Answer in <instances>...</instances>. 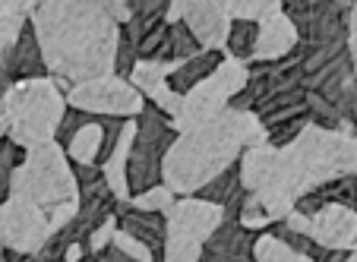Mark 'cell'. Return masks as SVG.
<instances>
[{
	"instance_id": "obj_1",
	"label": "cell",
	"mask_w": 357,
	"mask_h": 262,
	"mask_svg": "<svg viewBox=\"0 0 357 262\" xmlns=\"http://www.w3.org/2000/svg\"><path fill=\"white\" fill-rule=\"evenodd\" d=\"M29 22L63 95L76 82L114 73L121 26L101 0H41Z\"/></svg>"
},
{
	"instance_id": "obj_2",
	"label": "cell",
	"mask_w": 357,
	"mask_h": 262,
	"mask_svg": "<svg viewBox=\"0 0 357 262\" xmlns=\"http://www.w3.org/2000/svg\"><path fill=\"white\" fill-rule=\"evenodd\" d=\"M259 142H269L263 121L253 111H237L228 105L218 117L177 133L165 155L162 183L174 190V196H193L199 187L241 162V155L250 146Z\"/></svg>"
},
{
	"instance_id": "obj_3",
	"label": "cell",
	"mask_w": 357,
	"mask_h": 262,
	"mask_svg": "<svg viewBox=\"0 0 357 262\" xmlns=\"http://www.w3.org/2000/svg\"><path fill=\"white\" fill-rule=\"evenodd\" d=\"M3 111H7V136L16 146H45L57 139L61 121L67 114V95L54 76L20 79L3 95Z\"/></svg>"
},
{
	"instance_id": "obj_4",
	"label": "cell",
	"mask_w": 357,
	"mask_h": 262,
	"mask_svg": "<svg viewBox=\"0 0 357 262\" xmlns=\"http://www.w3.org/2000/svg\"><path fill=\"white\" fill-rule=\"evenodd\" d=\"M10 193L26 196L45 212L63 202H76L79 187H76L73 162L67 158L61 142H45V146L26 148V158L10 177Z\"/></svg>"
},
{
	"instance_id": "obj_5",
	"label": "cell",
	"mask_w": 357,
	"mask_h": 262,
	"mask_svg": "<svg viewBox=\"0 0 357 262\" xmlns=\"http://www.w3.org/2000/svg\"><path fill=\"white\" fill-rule=\"evenodd\" d=\"M174 139L177 130L171 123V117L162 114L155 105H146L139 111V117H136V133H133V146H130V162H127L130 196L162 183V164Z\"/></svg>"
},
{
	"instance_id": "obj_6",
	"label": "cell",
	"mask_w": 357,
	"mask_h": 262,
	"mask_svg": "<svg viewBox=\"0 0 357 262\" xmlns=\"http://www.w3.org/2000/svg\"><path fill=\"white\" fill-rule=\"evenodd\" d=\"M247 79H250V63H241V61H234V57H225V61L218 63L215 73L206 76L202 82H196V86L183 95L181 111H177V117L171 121L174 130L183 133V130L199 127V123L218 117L231 101L243 92Z\"/></svg>"
},
{
	"instance_id": "obj_7",
	"label": "cell",
	"mask_w": 357,
	"mask_h": 262,
	"mask_svg": "<svg viewBox=\"0 0 357 262\" xmlns=\"http://www.w3.org/2000/svg\"><path fill=\"white\" fill-rule=\"evenodd\" d=\"M67 105L76 111H86V114L133 121V117H139V111L146 108V98H142V92L130 79H123V76H117V73H108V76H95V79L70 86Z\"/></svg>"
},
{
	"instance_id": "obj_8",
	"label": "cell",
	"mask_w": 357,
	"mask_h": 262,
	"mask_svg": "<svg viewBox=\"0 0 357 262\" xmlns=\"http://www.w3.org/2000/svg\"><path fill=\"white\" fill-rule=\"evenodd\" d=\"M284 16L294 22L297 38L307 47L348 45V10L335 0H284Z\"/></svg>"
},
{
	"instance_id": "obj_9",
	"label": "cell",
	"mask_w": 357,
	"mask_h": 262,
	"mask_svg": "<svg viewBox=\"0 0 357 262\" xmlns=\"http://www.w3.org/2000/svg\"><path fill=\"white\" fill-rule=\"evenodd\" d=\"M51 222L41 206H35L26 196L10 193L0 202V243L16 253H41L51 240Z\"/></svg>"
},
{
	"instance_id": "obj_10",
	"label": "cell",
	"mask_w": 357,
	"mask_h": 262,
	"mask_svg": "<svg viewBox=\"0 0 357 262\" xmlns=\"http://www.w3.org/2000/svg\"><path fill=\"white\" fill-rule=\"evenodd\" d=\"M121 117H98L92 114L67 142H63V152L73 164H101L114 152L117 139H121V130H123Z\"/></svg>"
},
{
	"instance_id": "obj_11",
	"label": "cell",
	"mask_w": 357,
	"mask_h": 262,
	"mask_svg": "<svg viewBox=\"0 0 357 262\" xmlns=\"http://www.w3.org/2000/svg\"><path fill=\"white\" fill-rule=\"evenodd\" d=\"M165 222H168V234H181L196 243H206L218 231V224L225 222V208L199 199V196H181L165 212Z\"/></svg>"
},
{
	"instance_id": "obj_12",
	"label": "cell",
	"mask_w": 357,
	"mask_h": 262,
	"mask_svg": "<svg viewBox=\"0 0 357 262\" xmlns=\"http://www.w3.org/2000/svg\"><path fill=\"white\" fill-rule=\"evenodd\" d=\"M310 218V228L307 237H313L317 243L329 249H344V253H354L357 249V212L342 202H326L319 206Z\"/></svg>"
},
{
	"instance_id": "obj_13",
	"label": "cell",
	"mask_w": 357,
	"mask_h": 262,
	"mask_svg": "<svg viewBox=\"0 0 357 262\" xmlns=\"http://www.w3.org/2000/svg\"><path fill=\"white\" fill-rule=\"evenodd\" d=\"M257 237V231L241 224L237 212H225V222L206 240L199 262H257V253H253Z\"/></svg>"
},
{
	"instance_id": "obj_14",
	"label": "cell",
	"mask_w": 357,
	"mask_h": 262,
	"mask_svg": "<svg viewBox=\"0 0 357 262\" xmlns=\"http://www.w3.org/2000/svg\"><path fill=\"white\" fill-rule=\"evenodd\" d=\"M183 22L193 32V38L199 41L202 51H222L228 45L231 32V16L225 13V7L218 0H193L190 10L183 13Z\"/></svg>"
},
{
	"instance_id": "obj_15",
	"label": "cell",
	"mask_w": 357,
	"mask_h": 262,
	"mask_svg": "<svg viewBox=\"0 0 357 262\" xmlns=\"http://www.w3.org/2000/svg\"><path fill=\"white\" fill-rule=\"evenodd\" d=\"M117 228L133 234L136 240H142L155 256L165 253V237H168V222H165V212H146V208H136L130 202H117Z\"/></svg>"
},
{
	"instance_id": "obj_16",
	"label": "cell",
	"mask_w": 357,
	"mask_h": 262,
	"mask_svg": "<svg viewBox=\"0 0 357 262\" xmlns=\"http://www.w3.org/2000/svg\"><path fill=\"white\" fill-rule=\"evenodd\" d=\"M301 45L297 38V29L294 22L282 13L269 16V20L259 22V32H257V54H253V63H266V61H282L288 57L294 47Z\"/></svg>"
},
{
	"instance_id": "obj_17",
	"label": "cell",
	"mask_w": 357,
	"mask_h": 262,
	"mask_svg": "<svg viewBox=\"0 0 357 262\" xmlns=\"http://www.w3.org/2000/svg\"><path fill=\"white\" fill-rule=\"evenodd\" d=\"M3 70L10 73V79L20 82V79H41V76H51L47 73V63H45V54H41V45L38 38H35V29L32 22H26V29H22L20 41L13 45V51H10L7 57H3Z\"/></svg>"
},
{
	"instance_id": "obj_18",
	"label": "cell",
	"mask_w": 357,
	"mask_h": 262,
	"mask_svg": "<svg viewBox=\"0 0 357 262\" xmlns=\"http://www.w3.org/2000/svg\"><path fill=\"white\" fill-rule=\"evenodd\" d=\"M133 133H136V117L133 121L123 123L121 130V139H117L114 152L105 158V162L98 164L101 174H105V180H108V187L114 190V196L121 202H130V183H127V162H130V146H133Z\"/></svg>"
},
{
	"instance_id": "obj_19",
	"label": "cell",
	"mask_w": 357,
	"mask_h": 262,
	"mask_svg": "<svg viewBox=\"0 0 357 262\" xmlns=\"http://www.w3.org/2000/svg\"><path fill=\"white\" fill-rule=\"evenodd\" d=\"M222 61H225L222 51H199L196 57H190V61L177 63V67L171 70V73H168V86L174 88L177 95H187L196 82H202L206 76L215 73Z\"/></svg>"
},
{
	"instance_id": "obj_20",
	"label": "cell",
	"mask_w": 357,
	"mask_h": 262,
	"mask_svg": "<svg viewBox=\"0 0 357 262\" xmlns=\"http://www.w3.org/2000/svg\"><path fill=\"white\" fill-rule=\"evenodd\" d=\"M193 196H199V199H206V202H215L225 212H241V202H243V196H247V190H243V183H241V168L231 164L215 180H209L206 187L196 190Z\"/></svg>"
},
{
	"instance_id": "obj_21",
	"label": "cell",
	"mask_w": 357,
	"mask_h": 262,
	"mask_svg": "<svg viewBox=\"0 0 357 262\" xmlns=\"http://www.w3.org/2000/svg\"><path fill=\"white\" fill-rule=\"evenodd\" d=\"M257 32H259V22L231 20L225 57H234V61H241V63H253V54H257Z\"/></svg>"
},
{
	"instance_id": "obj_22",
	"label": "cell",
	"mask_w": 357,
	"mask_h": 262,
	"mask_svg": "<svg viewBox=\"0 0 357 262\" xmlns=\"http://www.w3.org/2000/svg\"><path fill=\"white\" fill-rule=\"evenodd\" d=\"M26 22H29L26 10H20L13 0H0V61L13 51V45L20 41Z\"/></svg>"
},
{
	"instance_id": "obj_23",
	"label": "cell",
	"mask_w": 357,
	"mask_h": 262,
	"mask_svg": "<svg viewBox=\"0 0 357 262\" xmlns=\"http://www.w3.org/2000/svg\"><path fill=\"white\" fill-rule=\"evenodd\" d=\"M225 7V13L231 20H250V22H263L269 16L282 13L284 0H218Z\"/></svg>"
},
{
	"instance_id": "obj_24",
	"label": "cell",
	"mask_w": 357,
	"mask_h": 262,
	"mask_svg": "<svg viewBox=\"0 0 357 262\" xmlns=\"http://www.w3.org/2000/svg\"><path fill=\"white\" fill-rule=\"evenodd\" d=\"M253 253H257V262H310L303 253H297L291 243H284L282 237L272 234V231H266V234L257 237Z\"/></svg>"
},
{
	"instance_id": "obj_25",
	"label": "cell",
	"mask_w": 357,
	"mask_h": 262,
	"mask_svg": "<svg viewBox=\"0 0 357 262\" xmlns=\"http://www.w3.org/2000/svg\"><path fill=\"white\" fill-rule=\"evenodd\" d=\"M26 158V148L16 146L13 139H0V202L10 196V177H13V171L20 168V162Z\"/></svg>"
},
{
	"instance_id": "obj_26",
	"label": "cell",
	"mask_w": 357,
	"mask_h": 262,
	"mask_svg": "<svg viewBox=\"0 0 357 262\" xmlns=\"http://www.w3.org/2000/svg\"><path fill=\"white\" fill-rule=\"evenodd\" d=\"M202 247H206V243H196V240L181 237V234H168L165 237L162 262H199Z\"/></svg>"
},
{
	"instance_id": "obj_27",
	"label": "cell",
	"mask_w": 357,
	"mask_h": 262,
	"mask_svg": "<svg viewBox=\"0 0 357 262\" xmlns=\"http://www.w3.org/2000/svg\"><path fill=\"white\" fill-rule=\"evenodd\" d=\"M174 190H168L165 183H155V187L142 190V193L130 196V206L136 208H146V212H168L171 206H174Z\"/></svg>"
},
{
	"instance_id": "obj_28",
	"label": "cell",
	"mask_w": 357,
	"mask_h": 262,
	"mask_svg": "<svg viewBox=\"0 0 357 262\" xmlns=\"http://www.w3.org/2000/svg\"><path fill=\"white\" fill-rule=\"evenodd\" d=\"M237 218H241V224H243V228H250V231H266V228H272V224H275V222H272V215L266 212V206L253 193L243 196Z\"/></svg>"
},
{
	"instance_id": "obj_29",
	"label": "cell",
	"mask_w": 357,
	"mask_h": 262,
	"mask_svg": "<svg viewBox=\"0 0 357 262\" xmlns=\"http://www.w3.org/2000/svg\"><path fill=\"white\" fill-rule=\"evenodd\" d=\"M168 7H171V0H130L133 20L146 22V26H155V22L168 20Z\"/></svg>"
},
{
	"instance_id": "obj_30",
	"label": "cell",
	"mask_w": 357,
	"mask_h": 262,
	"mask_svg": "<svg viewBox=\"0 0 357 262\" xmlns=\"http://www.w3.org/2000/svg\"><path fill=\"white\" fill-rule=\"evenodd\" d=\"M111 243H114V247H121L123 253H127L130 259H136V262H162V256H155L152 249L146 247V243L136 240L133 234H127V231H121V228H117V234H114V240H111Z\"/></svg>"
},
{
	"instance_id": "obj_31",
	"label": "cell",
	"mask_w": 357,
	"mask_h": 262,
	"mask_svg": "<svg viewBox=\"0 0 357 262\" xmlns=\"http://www.w3.org/2000/svg\"><path fill=\"white\" fill-rule=\"evenodd\" d=\"M114 234H117V218H108L105 224H98V228L89 234V240H86L89 253H98V249H105L111 240H114Z\"/></svg>"
},
{
	"instance_id": "obj_32",
	"label": "cell",
	"mask_w": 357,
	"mask_h": 262,
	"mask_svg": "<svg viewBox=\"0 0 357 262\" xmlns=\"http://www.w3.org/2000/svg\"><path fill=\"white\" fill-rule=\"evenodd\" d=\"M82 262H136V259H130L127 253H123L121 247H114V243H108L105 249H98V253H89Z\"/></svg>"
},
{
	"instance_id": "obj_33",
	"label": "cell",
	"mask_w": 357,
	"mask_h": 262,
	"mask_svg": "<svg viewBox=\"0 0 357 262\" xmlns=\"http://www.w3.org/2000/svg\"><path fill=\"white\" fill-rule=\"evenodd\" d=\"M101 3H105L108 16L117 22V26H127V22L133 20V13H130V0H101Z\"/></svg>"
},
{
	"instance_id": "obj_34",
	"label": "cell",
	"mask_w": 357,
	"mask_h": 262,
	"mask_svg": "<svg viewBox=\"0 0 357 262\" xmlns=\"http://www.w3.org/2000/svg\"><path fill=\"white\" fill-rule=\"evenodd\" d=\"M348 54H351L354 76H357V0H354V7L348 10Z\"/></svg>"
},
{
	"instance_id": "obj_35",
	"label": "cell",
	"mask_w": 357,
	"mask_h": 262,
	"mask_svg": "<svg viewBox=\"0 0 357 262\" xmlns=\"http://www.w3.org/2000/svg\"><path fill=\"white\" fill-rule=\"evenodd\" d=\"M0 262H63V259H45L38 253H16V249H0Z\"/></svg>"
},
{
	"instance_id": "obj_36",
	"label": "cell",
	"mask_w": 357,
	"mask_h": 262,
	"mask_svg": "<svg viewBox=\"0 0 357 262\" xmlns=\"http://www.w3.org/2000/svg\"><path fill=\"white\" fill-rule=\"evenodd\" d=\"M190 3L193 0H171V7H168V22H181L183 13L190 10Z\"/></svg>"
},
{
	"instance_id": "obj_37",
	"label": "cell",
	"mask_w": 357,
	"mask_h": 262,
	"mask_svg": "<svg viewBox=\"0 0 357 262\" xmlns=\"http://www.w3.org/2000/svg\"><path fill=\"white\" fill-rule=\"evenodd\" d=\"M10 86H13V79H10V73L3 70V63H0V98L7 95V88H10Z\"/></svg>"
},
{
	"instance_id": "obj_38",
	"label": "cell",
	"mask_w": 357,
	"mask_h": 262,
	"mask_svg": "<svg viewBox=\"0 0 357 262\" xmlns=\"http://www.w3.org/2000/svg\"><path fill=\"white\" fill-rule=\"evenodd\" d=\"M13 3H16V7H20V10H26V13H29V16H32V10H35V7H38L41 0H13Z\"/></svg>"
},
{
	"instance_id": "obj_39",
	"label": "cell",
	"mask_w": 357,
	"mask_h": 262,
	"mask_svg": "<svg viewBox=\"0 0 357 262\" xmlns=\"http://www.w3.org/2000/svg\"><path fill=\"white\" fill-rule=\"evenodd\" d=\"M0 139H7V111H3V98H0Z\"/></svg>"
},
{
	"instance_id": "obj_40",
	"label": "cell",
	"mask_w": 357,
	"mask_h": 262,
	"mask_svg": "<svg viewBox=\"0 0 357 262\" xmlns=\"http://www.w3.org/2000/svg\"><path fill=\"white\" fill-rule=\"evenodd\" d=\"M344 262H357V249H354V253H348V259H344Z\"/></svg>"
},
{
	"instance_id": "obj_41",
	"label": "cell",
	"mask_w": 357,
	"mask_h": 262,
	"mask_svg": "<svg viewBox=\"0 0 357 262\" xmlns=\"http://www.w3.org/2000/svg\"><path fill=\"white\" fill-rule=\"evenodd\" d=\"M0 249H3V243H0Z\"/></svg>"
}]
</instances>
